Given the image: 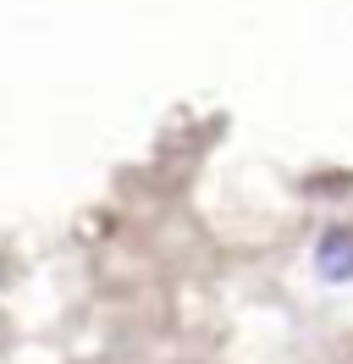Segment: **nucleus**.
<instances>
[{
	"label": "nucleus",
	"mask_w": 353,
	"mask_h": 364,
	"mask_svg": "<svg viewBox=\"0 0 353 364\" xmlns=\"http://www.w3.org/2000/svg\"><path fill=\"white\" fill-rule=\"evenodd\" d=\"M320 276H326V282H348L353 276V237L348 232L320 237Z\"/></svg>",
	"instance_id": "obj_1"
}]
</instances>
